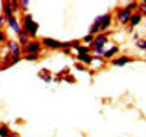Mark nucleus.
Instances as JSON below:
<instances>
[{
	"instance_id": "obj_1",
	"label": "nucleus",
	"mask_w": 146,
	"mask_h": 137,
	"mask_svg": "<svg viewBox=\"0 0 146 137\" xmlns=\"http://www.w3.org/2000/svg\"><path fill=\"white\" fill-rule=\"evenodd\" d=\"M23 31H25L29 36H35L36 35L38 23L32 19V15H25V18H23Z\"/></svg>"
},
{
	"instance_id": "obj_2",
	"label": "nucleus",
	"mask_w": 146,
	"mask_h": 137,
	"mask_svg": "<svg viewBox=\"0 0 146 137\" xmlns=\"http://www.w3.org/2000/svg\"><path fill=\"white\" fill-rule=\"evenodd\" d=\"M40 48H41V44H40L38 41H34V42L29 41L28 45L23 47V51H25V53H29V54H38Z\"/></svg>"
},
{
	"instance_id": "obj_3",
	"label": "nucleus",
	"mask_w": 146,
	"mask_h": 137,
	"mask_svg": "<svg viewBox=\"0 0 146 137\" xmlns=\"http://www.w3.org/2000/svg\"><path fill=\"white\" fill-rule=\"evenodd\" d=\"M130 16H131V13L124 7V9H120L118 10V22L120 23H127V22H130Z\"/></svg>"
},
{
	"instance_id": "obj_4",
	"label": "nucleus",
	"mask_w": 146,
	"mask_h": 137,
	"mask_svg": "<svg viewBox=\"0 0 146 137\" xmlns=\"http://www.w3.org/2000/svg\"><path fill=\"white\" fill-rule=\"evenodd\" d=\"M9 51L12 53L13 58H19V54H21V48H19V44L16 41H10L9 42Z\"/></svg>"
},
{
	"instance_id": "obj_5",
	"label": "nucleus",
	"mask_w": 146,
	"mask_h": 137,
	"mask_svg": "<svg viewBox=\"0 0 146 137\" xmlns=\"http://www.w3.org/2000/svg\"><path fill=\"white\" fill-rule=\"evenodd\" d=\"M105 42H107V36L105 35H98L96 38H94L91 47H94V48H102Z\"/></svg>"
},
{
	"instance_id": "obj_6",
	"label": "nucleus",
	"mask_w": 146,
	"mask_h": 137,
	"mask_svg": "<svg viewBox=\"0 0 146 137\" xmlns=\"http://www.w3.org/2000/svg\"><path fill=\"white\" fill-rule=\"evenodd\" d=\"M41 42L48 48H60V41H56L53 38H42Z\"/></svg>"
},
{
	"instance_id": "obj_7",
	"label": "nucleus",
	"mask_w": 146,
	"mask_h": 137,
	"mask_svg": "<svg viewBox=\"0 0 146 137\" xmlns=\"http://www.w3.org/2000/svg\"><path fill=\"white\" fill-rule=\"evenodd\" d=\"M7 23H9L10 28H13V31H15L16 34H21V32H22V29H21V26H19V23H18V19H16L15 16L9 18V19H7Z\"/></svg>"
},
{
	"instance_id": "obj_8",
	"label": "nucleus",
	"mask_w": 146,
	"mask_h": 137,
	"mask_svg": "<svg viewBox=\"0 0 146 137\" xmlns=\"http://www.w3.org/2000/svg\"><path fill=\"white\" fill-rule=\"evenodd\" d=\"M110 23H111V15L107 13V15H104V16H102V21H101V23H100L101 31H105V29L110 26Z\"/></svg>"
},
{
	"instance_id": "obj_9",
	"label": "nucleus",
	"mask_w": 146,
	"mask_h": 137,
	"mask_svg": "<svg viewBox=\"0 0 146 137\" xmlns=\"http://www.w3.org/2000/svg\"><path fill=\"white\" fill-rule=\"evenodd\" d=\"M19 41H21V45H23V47L29 44V38H28V34H27L25 31H23V29H22V32L19 34Z\"/></svg>"
},
{
	"instance_id": "obj_10",
	"label": "nucleus",
	"mask_w": 146,
	"mask_h": 137,
	"mask_svg": "<svg viewBox=\"0 0 146 137\" xmlns=\"http://www.w3.org/2000/svg\"><path fill=\"white\" fill-rule=\"evenodd\" d=\"M3 10H5V16H6L7 19L13 16V7H12L10 2H9V3H5V7H3Z\"/></svg>"
},
{
	"instance_id": "obj_11",
	"label": "nucleus",
	"mask_w": 146,
	"mask_h": 137,
	"mask_svg": "<svg viewBox=\"0 0 146 137\" xmlns=\"http://www.w3.org/2000/svg\"><path fill=\"white\" fill-rule=\"evenodd\" d=\"M129 61H130L129 57H120V58L113 61V66H124L126 63H129Z\"/></svg>"
},
{
	"instance_id": "obj_12",
	"label": "nucleus",
	"mask_w": 146,
	"mask_h": 137,
	"mask_svg": "<svg viewBox=\"0 0 146 137\" xmlns=\"http://www.w3.org/2000/svg\"><path fill=\"white\" fill-rule=\"evenodd\" d=\"M78 60L79 61H83V63H86V64H91L92 63V57L89 54H78Z\"/></svg>"
},
{
	"instance_id": "obj_13",
	"label": "nucleus",
	"mask_w": 146,
	"mask_h": 137,
	"mask_svg": "<svg viewBox=\"0 0 146 137\" xmlns=\"http://www.w3.org/2000/svg\"><path fill=\"white\" fill-rule=\"evenodd\" d=\"M140 21H142V16L137 15V13H135V15L130 16V23H131V26H136L137 23H140Z\"/></svg>"
},
{
	"instance_id": "obj_14",
	"label": "nucleus",
	"mask_w": 146,
	"mask_h": 137,
	"mask_svg": "<svg viewBox=\"0 0 146 137\" xmlns=\"http://www.w3.org/2000/svg\"><path fill=\"white\" fill-rule=\"evenodd\" d=\"M117 53H118V48H117V47H111L108 51L104 53V57H105V58H111V57H113L114 54H117Z\"/></svg>"
},
{
	"instance_id": "obj_15",
	"label": "nucleus",
	"mask_w": 146,
	"mask_h": 137,
	"mask_svg": "<svg viewBox=\"0 0 146 137\" xmlns=\"http://www.w3.org/2000/svg\"><path fill=\"white\" fill-rule=\"evenodd\" d=\"M10 133H9V128L3 124H0V137H9Z\"/></svg>"
},
{
	"instance_id": "obj_16",
	"label": "nucleus",
	"mask_w": 146,
	"mask_h": 137,
	"mask_svg": "<svg viewBox=\"0 0 146 137\" xmlns=\"http://www.w3.org/2000/svg\"><path fill=\"white\" fill-rule=\"evenodd\" d=\"M100 31H101L100 25H98V23H94V25H92V28H91V31H89V35H92V36H94L95 34H98Z\"/></svg>"
},
{
	"instance_id": "obj_17",
	"label": "nucleus",
	"mask_w": 146,
	"mask_h": 137,
	"mask_svg": "<svg viewBox=\"0 0 146 137\" xmlns=\"http://www.w3.org/2000/svg\"><path fill=\"white\" fill-rule=\"evenodd\" d=\"M89 51H91L89 47H82V45H80V47L78 48V54H88Z\"/></svg>"
},
{
	"instance_id": "obj_18",
	"label": "nucleus",
	"mask_w": 146,
	"mask_h": 137,
	"mask_svg": "<svg viewBox=\"0 0 146 137\" xmlns=\"http://www.w3.org/2000/svg\"><path fill=\"white\" fill-rule=\"evenodd\" d=\"M136 45H137L139 48H142V50H146V40H137Z\"/></svg>"
},
{
	"instance_id": "obj_19",
	"label": "nucleus",
	"mask_w": 146,
	"mask_h": 137,
	"mask_svg": "<svg viewBox=\"0 0 146 137\" xmlns=\"http://www.w3.org/2000/svg\"><path fill=\"white\" fill-rule=\"evenodd\" d=\"M136 7H137V3H136V2H133V3H129V5L126 6V9H127L129 12H131L133 9H136Z\"/></svg>"
},
{
	"instance_id": "obj_20",
	"label": "nucleus",
	"mask_w": 146,
	"mask_h": 137,
	"mask_svg": "<svg viewBox=\"0 0 146 137\" xmlns=\"http://www.w3.org/2000/svg\"><path fill=\"white\" fill-rule=\"evenodd\" d=\"M36 58H38V54H29V56L25 57V60H28V61H34Z\"/></svg>"
},
{
	"instance_id": "obj_21",
	"label": "nucleus",
	"mask_w": 146,
	"mask_h": 137,
	"mask_svg": "<svg viewBox=\"0 0 146 137\" xmlns=\"http://www.w3.org/2000/svg\"><path fill=\"white\" fill-rule=\"evenodd\" d=\"M139 7V10H140V16L142 15H146V3H143L142 6H137Z\"/></svg>"
},
{
	"instance_id": "obj_22",
	"label": "nucleus",
	"mask_w": 146,
	"mask_h": 137,
	"mask_svg": "<svg viewBox=\"0 0 146 137\" xmlns=\"http://www.w3.org/2000/svg\"><path fill=\"white\" fill-rule=\"evenodd\" d=\"M92 41H94V36H92V35H86V36H83V42H89V44H91Z\"/></svg>"
},
{
	"instance_id": "obj_23",
	"label": "nucleus",
	"mask_w": 146,
	"mask_h": 137,
	"mask_svg": "<svg viewBox=\"0 0 146 137\" xmlns=\"http://www.w3.org/2000/svg\"><path fill=\"white\" fill-rule=\"evenodd\" d=\"M5 23H7V18L5 15H2V16H0V28H2Z\"/></svg>"
},
{
	"instance_id": "obj_24",
	"label": "nucleus",
	"mask_w": 146,
	"mask_h": 137,
	"mask_svg": "<svg viewBox=\"0 0 146 137\" xmlns=\"http://www.w3.org/2000/svg\"><path fill=\"white\" fill-rule=\"evenodd\" d=\"M105 51H104V47L102 48H95V54L96 56H101V54H104Z\"/></svg>"
},
{
	"instance_id": "obj_25",
	"label": "nucleus",
	"mask_w": 146,
	"mask_h": 137,
	"mask_svg": "<svg viewBox=\"0 0 146 137\" xmlns=\"http://www.w3.org/2000/svg\"><path fill=\"white\" fill-rule=\"evenodd\" d=\"M72 47H75V48L78 50V48L80 47V42H79V41H72Z\"/></svg>"
},
{
	"instance_id": "obj_26",
	"label": "nucleus",
	"mask_w": 146,
	"mask_h": 137,
	"mask_svg": "<svg viewBox=\"0 0 146 137\" xmlns=\"http://www.w3.org/2000/svg\"><path fill=\"white\" fill-rule=\"evenodd\" d=\"M28 5H29L28 2H21L19 3V6H22V9H28Z\"/></svg>"
},
{
	"instance_id": "obj_27",
	"label": "nucleus",
	"mask_w": 146,
	"mask_h": 137,
	"mask_svg": "<svg viewBox=\"0 0 146 137\" xmlns=\"http://www.w3.org/2000/svg\"><path fill=\"white\" fill-rule=\"evenodd\" d=\"M5 40H6V35H5L2 31H0V42H3Z\"/></svg>"
},
{
	"instance_id": "obj_28",
	"label": "nucleus",
	"mask_w": 146,
	"mask_h": 137,
	"mask_svg": "<svg viewBox=\"0 0 146 137\" xmlns=\"http://www.w3.org/2000/svg\"><path fill=\"white\" fill-rule=\"evenodd\" d=\"M45 82H51V76H45V77H42Z\"/></svg>"
},
{
	"instance_id": "obj_29",
	"label": "nucleus",
	"mask_w": 146,
	"mask_h": 137,
	"mask_svg": "<svg viewBox=\"0 0 146 137\" xmlns=\"http://www.w3.org/2000/svg\"><path fill=\"white\" fill-rule=\"evenodd\" d=\"M9 137H18V136H16V134H10Z\"/></svg>"
}]
</instances>
